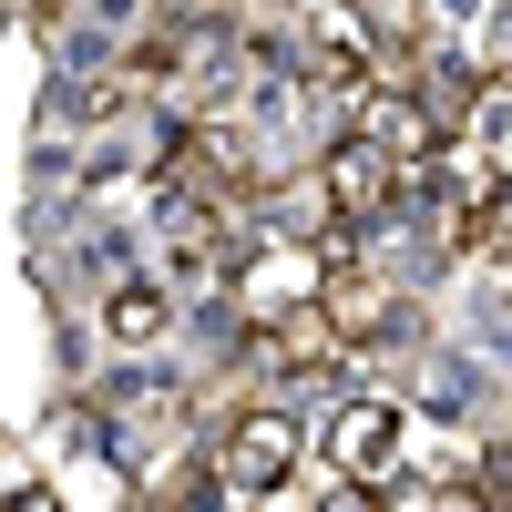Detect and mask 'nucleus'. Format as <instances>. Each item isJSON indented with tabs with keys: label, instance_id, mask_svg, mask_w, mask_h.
<instances>
[{
	"label": "nucleus",
	"instance_id": "obj_1",
	"mask_svg": "<svg viewBox=\"0 0 512 512\" xmlns=\"http://www.w3.org/2000/svg\"><path fill=\"white\" fill-rule=\"evenodd\" d=\"M93 318H103L113 349H175V328H185V287L164 277V267H144V277H123Z\"/></svg>",
	"mask_w": 512,
	"mask_h": 512
}]
</instances>
